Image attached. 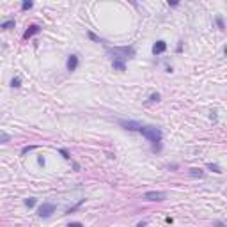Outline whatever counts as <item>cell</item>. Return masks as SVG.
<instances>
[{
  "instance_id": "obj_1",
  "label": "cell",
  "mask_w": 227,
  "mask_h": 227,
  "mask_svg": "<svg viewBox=\"0 0 227 227\" xmlns=\"http://www.w3.org/2000/svg\"><path fill=\"white\" fill-rule=\"evenodd\" d=\"M138 133H142L151 144H155V147L162 142V130L156 128V126H142L138 130Z\"/></svg>"
},
{
  "instance_id": "obj_2",
  "label": "cell",
  "mask_w": 227,
  "mask_h": 227,
  "mask_svg": "<svg viewBox=\"0 0 227 227\" xmlns=\"http://www.w3.org/2000/svg\"><path fill=\"white\" fill-rule=\"evenodd\" d=\"M55 209H57V206L53 202H43L41 206L37 208V215L41 218H50L55 213Z\"/></svg>"
},
{
  "instance_id": "obj_3",
  "label": "cell",
  "mask_w": 227,
  "mask_h": 227,
  "mask_svg": "<svg viewBox=\"0 0 227 227\" xmlns=\"http://www.w3.org/2000/svg\"><path fill=\"white\" fill-rule=\"evenodd\" d=\"M144 199L149 202H160V201L167 199V194L165 192H147V194H144Z\"/></svg>"
},
{
  "instance_id": "obj_4",
  "label": "cell",
  "mask_w": 227,
  "mask_h": 227,
  "mask_svg": "<svg viewBox=\"0 0 227 227\" xmlns=\"http://www.w3.org/2000/svg\"><path fill=\"white\" fill-rule=\"evenodd\" d=\"M119 124L123 126L124 130H130V131H138L140 128H142V124L140 123H137V121H119Z\"/></svg>"
},
{
  "instance_id": "obj_5",
  "label": "cell",
  "mask_w": 227,
  "mask_h": 227,
  "mask_svg": "<svg viewBox=\"0 0 227 227\" xmlns=\"http://www.w3.org/2000/svg\"><path fill=\"white\" fill-rule=\"evenodd\" d=\"M78 64H80V59H78V55H76V53H73V55H69V57H68L66 68H68V71H76Z\"/></svg>"
},
{
  "instance_id": "obj_6",
  "label": "cell",
  "mask_w": 227,
  "mask_h": 227,
  "mask_svg": "<svg viewBox=\"0 0 227 227\" xmlns=\"http://www.w3.org/2000/svg\"><path fill=\"white\" fill-rule=\"evenodd\" d=\"M41 32V25H37V23H32L30 27L25 30V34H23V39H30L32 36H36V34H39Z\"/></svg>"
},
{
  "instance_id": "obj_7",
  "label": "cell",
  "mask_w": 227,
  "mask_h": 227,
  "mask_svg": "<svg viewBox=\"0 0 227 227\" xmlns=\"http://www.w3.org/2000/svg\"><path fill=\"white\" fill-rule=\"evenodd\" d=\"M167 50V43L165 41H156L153 44V55H160Z\"/></svg>"
},
{
  "instance_id": "obj_8",
  "label": "cell",
  "mask_w": 227,
  "mask_h": 227,
  "mask_svg": "<svg viewBox=\"0 0 227 227\" xmlns=\"http://www.w3.org/2000/svg\"><path fill=\"white\" fill-rule=\"evenodd\" d=\"M112 66H113V69H117V71H126V64H124V59L112 57Z\"/></svg>"
},
{
  "instance_id": "obj_9",
  "label": "cell",
  "mask_w": 227,
  "mask_h": 227,
  "mask_svg": "<svg viewBox=\"0 0 227 227\" xmlns=\"http://www.w3.org/2000/svg\"><path fill=\"white\" fill-rule=\"evenodd\" d=\"M14 25H16V21H14L12 18H11V20L2 21V23H0V29H2V30H9V29H12Z\"/></svg>"
},
{
  "instance_id": "obj_10",
  "label": "cell",
  "mask_w": 227,
  "mask_h": 227,
  "mask_svg": "<svg viewBox=\"0 0 227 227\" xmlns=\"http://www.w3.org/2000/svg\"><path fill=\"white\" fill-rule=\"evenodd\" d=\"M190 176H194V177H202V176H204V172H202L201 169L194 167V169H190Z\"/></svg>"
},
{
  "instance_id": "obj_11",
  "label": "cell",
  "mask_w": 227,
  "mask_h": 227,
  "mask_svg": "<svg viewBox=\"0 0 227 227\" xmlns=\"http://www.w3.org/2000/svg\"><path fill=\"white\" fill-rule=\"evenodd\" d=\"M11 87H12V89H18V87H21V78H20V76H14V78L11 80Z\"/></svg>"
},
{
  "instance_id": "obj_12",
  "label": "cell",
  "mask_w": 227,
  "mask_h": 227,
  "mask_svg": "<svg viewBox=\"0 0 227 227\" xmlns=\"http://www.w3.org/2000/svg\"><path fill=\"white\" fill-rule=\"evenodd\" d=\"M208 169H209V170H213V172H217V174H222V169H220V167L217 165V163H208Z\"/></svg>"
},
{
  "instance_id": "obj_13",
  "label": "cell",
  "mask_w": 227,
  "mask_h": 227,
  "mask_svg": "<svg viewBox=\"0 0 227 227\" xmlns=\"http://www.w3.org/2000/svg\"><path fill=\"white\" fill-rule=\"evenodd\" d=\"M0 142L5 144V142H11V135H7L5 131H0Z\"/></svg>"
},
{
  "instance_id": "obj_14",
  "label": "cell",
  "mask_w": 227,
  "mask_h": 227,
  "mask_svg": "<svg viewBox=\"0 0 227 227\" xmlns=\"http://www.w3.org/2000/svg\"><path fill=\"white\" fill-rule=\"evenodd\" d=\"M23 204H25L27 208H34V206H36V199H32V197H30V199H25Z\"/></svg>"
},
{
  "instance_id": "obj_15",
  "label": "cell",
  "mask_w": 227,
  "mask_h": 227,
  "mask_svg": "<svg viewBox=\"0 0 227 227\" xmlns=\"http://www.w3.org/2000/svg\"><path fill=\"white\" fill-rule=\"evenodd\" d=\"M32 5H34V2H30V0H25V2L21 4V11H27V9H30Z\"/></svg>"
},
{
  "instance_id": "obj_16",
  "label": "cell",
  "mask_w": 227,
  "mask_h": 227,
  "mask_svg": "<svg viewBox=\"0 0 227 227\" xmlns=\"http://www.w3.org/2000/svg\"><path fill=\"white\" fill-rule=\"evenodd\" d=\"M155 101H160V94H158V93H155V94L149 96V103H155Z\"/></svg>"
},
{
  "instance_id": "obj_17",
  "label": "cell",
  "mask_w": 227,
  "mask_h": 227,
  "mask_svg": "<svg viewBox=\"0 0 227 227\" xmlns=\"http://www.w3.org/2000/svg\"><path fill=\"white\" fill-rule=\"evenodd\" d=\"M217 25H218V27H220V30H224V29H225V25H224V20H222L220 16H218V18H217Z\"/></svg>"
},
{
  "instance_id": "obj_18",
  "label": "cell",
  "mask_w": 227,
  "mask_h": 227,
  "mask_svg": "<svg viewBox=\"0 0 227 227\" xmlns=\"http://www.w3.org/2000/svg\"><path fill=\"white\" fill-rule=\"evenodd\" d=\"M89 37H91L93 41H98V43H101V41H103V39H100V37H98L96 34H93V32H89Z\"/></svg>"
},
{
  "instance_id": "obj_19",
  "label": "cell",
  "mask_w": 227,
  "mask_h": 227,
  "mask_svg": "<svg viewBox=\"0 0 227 227\" xmlns=\"http://www.w3.org/2000/svg\"><path fill=\"white\" fill-rule=\"evenodd\" d=\"M32 149H36V145H29V147H23V149H21V155L29 153V151H32Z\"/></svg>"
},
{
  "instance_id": "obj_20",
  "label": "cell",
  "mask_w": 227,
  "mask_h": 227,
  "mask_svg": "<svg viewBox=\"0 0 227 227\" xmlns=\"http://www.w3.org/2000/svg\"><path fill=\"white\" fill-rule=\"evenodd\" d=\"M61 155L64 156V158H66V160H69V158H71V156H69V153H68V151H66V149H61Z\"/></svg>"
},
{
  "instance_id": "obj_21",
  "label": "cell",
  "mask_w": 227,
  "mask_h": 227,
  "mask_svg": "<svg viewBox=\"0 0 227 227\" xmlns=\"http://www.w3.org/2000/svg\"><path fill=\"white\" fill-rule=\"evenodd\" d=\"M68 227H83V225L80 224V222H73V224H69Z\"/></svg>"
},
{
  "instance_id": "obj_22",
  "label": "cell",
  "mask_w": 227,
  "mask_h": 227,
  "mask_svg": "<svg viewBox=\"0 0 227 227\" xmlns=\"http://www.w3.org/2000/svg\"><path fill=\"white\" fill-rule=\"evenodd\" d=\"M215 225H217V227H225V224H224V222H217Z\"/></svg>"
},
{
  "instance_id": "obj_23",
  "label": "cell",
  "mask_w": 227,
  "mask_h": 227,
  "mask_svg": "<svg viewBox=\"0 0 227 227\" xmlns=\"http://www.w3.org/2000/svg\"><path fill=\"white\" fill-rule=\"evenodd\" d=\"M137 227H145V222H140V224H138Z\"/></svg>"
}]
</instances>
